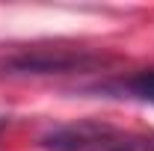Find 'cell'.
Here are the masks:
<instances>
[{"label": "cell", "mask_w": 154, "mask_h": 151, "mask_svg": "<svg viewBox=\"0 0 154 151\" xmlns=\"http://www.w3.org/2000/svg\"><path fill=\"white\" fill-rule=\"evenodd\" d=\"M110 151H154V136L151 139H122Z\"/></svg>", "instance_id": "3"}, {"label": "cell", "mask_w": 154, "mask_h": 151, "mask_svg": "<svg viewBox=\"0 0 154 151\" xmlns=\"http://www.w3.org/2000/svg\"><path fill=\"white\" fill-rule=\"evenodd\" d=\"M0 131H3V119H0Z\"/></svg>", "instance_id": "4"}, {"label": "cell", "mask_w": 154, "mask_h": 151, "mask_svg": "<svg viewBox=\"0 0 154 151\" xmlns=\"http://www.w3.org/2000/svg\"><path fill=\"white\" fill-rule=\"evenodd\" d=\"M122 142V136L95 122H80V125H65L59 131L45 136V145L51 151H110Z\"/></svg>", "instance_id": "1"}, {"label": "cell", "mask_w": 154, "mask_h": 151, "mask_svg": "<svg viewBox=\"0 0 154 151\" xmlns=\"http://www.w3.org/2000/svg\"><path fill=\"white\" fill-rule=\"evenodd\" d=\"M119 92H125L128 98H136V101H145V104H154V68L128 77L119 86Z\"/></svg>", "instance_id": "2"}]
</instances>
